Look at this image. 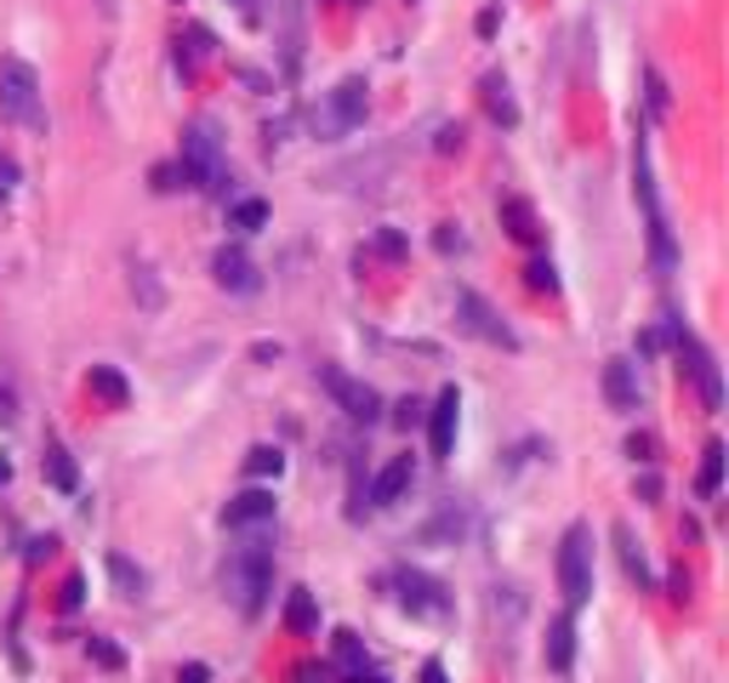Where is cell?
<instances>
[{
	"mask_svg": "<svg viewBox=\"0 0 729 683\" xmlns=\"http://www.w3.org/2000/svg\"><path fill=\"white\" fill-rule=\"evenodd\" d=\"M274 507H280L274 490H240L235 501L222 507V524H228V530H257V524L274 519Z\"/></svg>",
	"mask_w": 729,
	"mask_h": 683,
	"instance_id": "obj_12",
	"label": "cell"
},
{
	"mask_svg": "<svg viewBox=\"0 0 729 683\" xmlns=\"http://www.w3.org/2000/svg\"><path fill=\"white\" fill-rule=\"evenodd\" d=\"M80 598H86V581L69 575V581H63V609H80Z\"/></svg>",
	"mask_w": 729,
	"mask_h": 683,
	"instance_id": "obj_32",
	"label": "cell"
},
{
	"mask_svg": "<svg viewBox=\"0 0 729 683\" xmlns=\"http://www.w3.org/2000/svg\"><path fill=\"white\" fill-rule=\"evenodd\" d=\"M393 598L411 615H445V587L422 570H393Z\"/></svg>",
	"mask_w": 729,
	"mask_h": 683,
	"instance_id": "obj_10",
	"label": "cell"
},
{
	"mask_svg": "<svg viewBox=\"0 0 729 683\" xmlns=\"http://www.w3.org/2000/svg\"><path fill=\"white\" fill-rule=\"evenodd\" d=\"M337 655H342L353 672H364V655H359V638H353V632H337Z\"/></svg>",
	"mask_w": 729,
	"mask_h": 683,
	"instance_id": "obj_30",
	"label": "cell"
},
{
	"mask_svg": "<svg viewBox=\"0 0 729 683\" xmlns=\"http://www.w3.org/2000/svg\"><path fill=\"white\" fill-rule=\"evenodd\" d=\"M211 280H217L222 291H235V296H251V291L262 285V280H257V262H251L246 251H228V246L211 257Z\"/></svg>",
	"mask_w": 729,
	"mask_h": 683,
	"instance_id": "obj_13",
	"label": "cell"
},
{
	"mask_svg": "<svg viewBox=\"0 0 729 683\" xmlns=\"http://www.w3.org/2000/svg\"><path fill=\"white\" fill-rule=\"evenodd\" d=\"M633 194H639L644 223H650V257H655V268H673V234H667V217H661L655 177H650V149L644 143L633 149Z\"/></svg>",
	"mask_w": 729,
	"mask_h": 683,
	"instance_id": "obj_6",
	"label": "cell"
},
{
	"mask_svg": "<svg viewBox=\"0 0 729 683\" xmlns=\"http://www.w3.org/2000/svg\"><path fill=\"white\" fill-rule=\"evenodd\" d=\"M353 683H382V677H377V672H371V677H364V672H353Z\"/></svg>",
	"mask_w": 729,
	"mask_h": 683,
	"instance_id": "obj_39",
	"label": "cell"
},
{
	"mask_svg": "<svg viewBox=\"0 0 729 683\" xmlns=\"http://www.w3.org/2000/svg\"><path fill=\"white\" fill-rule=\"evenodd\" d=\"M605 399H610V410H639V370H633V359H610L605 365Z\"/></svg>",
	"mask_w": 729,
	"mask_h": 683,
	"instance_id": "obj_14",
	"label": "cell"
},
{
	"mask_svg": "<svg viewBox=\"0 0 729 683\" xmlns=\"http://www.w3.org/2000/svg\"><path fill=\"white\" fill-rule=\"evenodd\" d=\"M240 7H251V0H240Z\"/></svg>",
	"mask_w": 729,
	"mask_h": 683,
	"instance_id": "obj_40",
	"label": "cell"
},
{
	"mask_svg": "<svg viewBox=\"0 0 729 683\" xmlns=\"http://www.w3.org/2000/svg\"><path fill=\"white\" fill-rule=\"evenodd\" d=\"M558 593H565V609H581L592 598V530L570 524L565 541H558Z\"/></svg>",
	"mask_w": 729,
	"mask_h": 683,
	"instance_id": "obj_4",
	"label": "cell"
},
{
	"mask_svg": "<svg viewBox=\"0 0 729 683\" xmlns=\"http://www.w3.org/2000/svg\"><path fill=\"white\" fill-rule=\"evenodd\" d=\"M576 661V621H570V609L565 615H553V627H547V666L553 672H570Z\"/></svg>",
	"mask_w": 729,
	"mask_h": 683,
	"instance_id": "obj_17",
	"label": "cell"
},
{
	"mask_svg": "<svg viewBox=\"0 0 729 683\" xmlns=\"http://www.w3.org/2000/svg\"><path fill=\"white\" fill-rule=\"evenodd\" d=\"M456 319H461V330L468 336H479V342H490V348H519V336H513V325L496 314V307L479 296V291H456Z\"/></svg>",
	"mask_w": 729,
	"mask_h": 683,
	"instance_id": "obj_7",
	"label": "cell"
},
{
	"mask_svg": "<svg viewBox=\"0 0 729 683\" xmlns=\"http://www.w3.org/2000/svg\"><path fill=\"white\" fill-rule=\"evenodd\" d=\"M678 359H684V370H689V382H695V393H701V404L707 410H718L723 404V388H718V365H712V354L695 342L689 330H678Z\"/></svg>",
	"mask_w": 729,
	"mask_h": 683,
	"instance_id": "obj_9",
	"label": "cell"
},
{
	"mask_svg": "<svg viewBox=\"0 0 729 683\" xmlns=\"http://www.w3.org/2000/svg\"><path fill=\"white\" fill-rule=\"evenodd\" d=\"M12 188H18V160L0 154V199H12Z\"/></svg>",
	"mask_w": 729,
	"mask_h": 683,
	"instance_id": "obj_31",
	"label": "cell"
},
{
	"mask_svg": "<svg viewBox=\"0 0 729 683\" xmlns=\"http://www.w3.org/2000/svg\"><path fill=\"white\" fill-rule=\"evenodd\" d=\"M109 575H115V587H120V598H138V593L149 587V575H143L138 564H131V559H120V553L109 559Z\"/></svg>",
	"mask_w": 729,
	"mask_h": 683,
	"instance_id": "obj_24",
	"label": "cell"
},
{
	"mask_svg": "<svg viewBox=\"0 0 729 683\" xmlns=\"http://www.w3.org/2000/svg\"><path fill=\"white\" fill-rule=\"evenodd\" d=\"M228 223H235L240 234H257L262 223H269V205H262V199H240V205H235V217H228Z\"/></svg>",
	"mask_w": 729,
	"mask_h": 683,
	"instance_id": "obj_26",
	"label": "cell"
},
{
	"mask_svg": "<svg viewBox=\"0 0 729 683\" xmlns=\"http://www.w3.org/2000/svg\"><path fill=\"white\" fill-rule=\"evenodd\" d=\"M177 683H211V666H200V661H188V666H177Z\"/></svg>",
	"mask_w": 729,
	"mask_h": 683,
	"instance_id": "obj_33",
	"label": "cell"
},
{
	"mask_svg": "<svg viewBox=\"0 0 729 683\" xmlns=\"http://www.w3.org/2000/svg\"><path fill=\"white\" fill-rule=\"evenodd\" d=\"M86 655H91V661H97V666H109V672H115V666H120V661H126V655H120V649H115V643H109V638H91V643H86Z\"/></svg>",
	"mask_w": 729,
	"mask_h": 683,
	"instance_id": "obj_29",
	"label": "cell"
},
{
	"mask_svg": "<svg viewBox=\"0 0 729 683\" xmlns=\"http://www.w3.org/2000/svg\"><path fill=\"white\" fill-rule=\"evenodd\" d=\"M0 120L12 126H46L41 115V75L23 57H0Z\"/></svg>",
	"mask_w": 729,
	"mask_h": 683,
	"instance_id": "obj_3",
	"label": "cell"
},
{
	"mask_svg": "<svg viewBox=\"0 0 729 683\" xmlns=\"http://www.w3.org/2000/svg\"><path fill=\"white\" fill-rule=\"evenodd\" d=\"M41 467H46V485H52V490H63V496H69V490L80 485V473H75L69 451H57V444L46 451V462H41Z\"/></svg>",
	"mask_w": 729,
	"mask_h": 683,
	"instance_id": "obj_22",
	"label": "cell"
},
{
	"mask_svg": "<svg viewBox=\"0 0 729 683\" xmlns=\"http://www.w3.org/2000/svg\"><path fill=\"white\" fill-rule=\"evenodd\" d=\"M177 165H183V183H188V188L222 194V183H228V160H222V143H217V126H211V120H194V126L183 131V154H177Z\"/></svg>",
	"mask_w": 729,
	"mask_h": 683,
	"instance_id": "obj_2",
	"label": "cell"
},
{
	"mask_svg": "<svg viewBox=\"0 0 729 683\" xmlns=\"http://www.w3.org/2000/svg\"><path fill=\"white\" fill-rule=\"evenodd\" d=\"M86 388L104 399L109 410H126L131 404V388H126V376L115 370V365H91V376H86Z\"/></svg>",
	"mask_w": 729,
	"mask_h": 683,
	"instance_id": "obj_18",
	"label": "cell"
},
{
	"mask_svg": "<svg viewBox=\"0 0 729 683\" xmlns=\"http://www.w3.org/2000/svg\"><path fill=\"white\" fill-rule=\"evenodd\" d=\"M246 473L251 478H280L285 473V456L274 451V444H257V451H246Z\"/></svg>",
	"mask_w": 729,
	"mask_h": 683,
	"instance_id": "obj_25",
	"label": "cell"
},
{
	"mask_svg": "<svg viewBox=\"0 0 729 683\" xmlns=\"http://www.w3.org/2000/svg\"><path fill=\"white\" fill-rule=\"evenodd\" d=\"M206 46H211V34H206V29H188V52L177 46V63L188 68V75H194V68H200V57H206Z\"/></svg>",
	"mask_w": 729,
	"mask_h": 683,
	"instance_id": "obj_28",
	"label": "cell"
},
{
	"mask_svg": "<svg viewBox=\"0 0 729 683\" xmlns=\"http://www.w3.org/2000/svg\"><path fill=\"white\" fill-rule=\"evenodd\" d=\"M377 251H382V257H405V239H400V234H382Z\"/></svg>",
	"mask_w": 729,
	"mask_h": 683,
	"instance_id": "obj_34",
	"label": "cell"
},
{
	"mask_svg": "<svg viewBox=\"0 0 729 683\" xmlns=\"http://www.w3.org/2000/svg\"><path fill=\"white\" fill-rule=\"evenodd\" d=\"M502 228L519 239V246H536V212H530V199H502Z\"/></svg>",
	"mask_w": 729,
	"mask_h": 683,
	"instance_id": "obj_20",
	"label": "cell"
},
{
	"mask_svg": "<svg viewBox=\"0 0 729 683\" xmlns=\"http://www.w3.org/2000/svg\"><path fill=\"white\" fill-rule=\"evenodd\" d=\"M12 410H18V404H12V393L0 388V422H12Z\"/></svg>",
	"mask_w": 729,
	"mask_h": 683,
	"instance_id": "obj_38",
	"label": "cell"
},
{
	"mask_svg": "<svg viewBox=\"0 0 729 683\" xmlns=\"http://www.w3.org/2000/svg\"><path fill=\"white\" fill-rule=\"evenodd\" d=\"M319 388L337 399L353 422H377V410H382V399H377V388H364L359 376H348V370H337V365H319Z\"/></svg>",
	"mask_w": 729,
	"mask_h": 683,
	"instance_id": "obj_8",
	"label": "cell"
},
{
	"mask_svg": "<svg viewBox=\"0 0 729 683\" xmlns=\"http://www.w3.org/2000/svg\"><path fill=\"white\" fill-rule=\"evenodd\" d=\"M524 285H530V291H547V296H553V291H558V268L536 257V262L524 268Z\"/></svg>",
	"mask_w": 729,
	"mask_h": 683,
	"instance_id": "obj_27",
	"label": "cell"
},
{
	"mask_svg": "<svg viewBox=\"0 0 729 683\" xmlns=\"http://www.w3.org/2000/svg\"><path fill=\"white\" fill-rule=\"evenodd\" d=\"M627 451H633V462H655V456H650V451H655L650 438H627Z\"/></svg>",
	"mask_w": 729,
	"mask_h": 683,
	"instance_id": "obj_36",
	"label": "cell"
},
{
	"mask_svg": "<svg viewBox=\"0 0 729 683\" xmlns=\"http://www.w3.org/2000/svg\"><path fill=\"white\" fill-rule=\"evenodd\" d=\"M616 546H621V570L639 581V587H650V564H644V546L633 535V524H616Z\"/></svg>",
	"mask_w": 729,
	"mask_h": 683,
	"instance_id": "obj_21",
	"label": "cell"
},
{
	"mask_svg": "<svg viewBox=\"0 0 729 683\" xmlns=\"http://www.w3.org/2000/svg\"><path fill=\"white\" fill-rule=\"evenodd\" d=\"M411 490V456H393L382 473H377V485H371V507H393Z\"/></svg>",
	"mask_w": 729,
	"mask_h": 683,
	"instance_id": "obj_16",
	"label": "cell"
},
{
	"mask_svg": "<svg viewBox=\"0 0 729 683\" xmlns=\"http://www.w3.org/2000/svg\"><path fill=\"white\" fill-rule=\"evenodd\" d=\"M222 593L235 598L240 615H262V604H269V593H274V553H269V546L251 541V546H240V553H228Z\"/></svg>",
	"mask_w": 729,
	"mask_h": 683,
	"instance_id": "obj_1",
	"label": "cell"
},
{
	"mask_svg": "<svg viewBox=\"0 0 729 683\" xmlns=\"http://www.w3.org/2000/svg\"><path fill=\"white\" fill-rule=\"evenodd\" d=\"M479 97H485V109H490L496 126H519V102H513L508 75H485V80H479Z\"/></svg>",
	"mask_w": 729,
	"mask_h": 683,
	"instance_id": "obj_15",
	"label": "cell"
},
{
	"mask_svg": "<svg viewBox=\"0 0 729 683\" xmlns=\"http://www.w3.org/2000/svg\"><path fill=\"white\" fill-rule=\"evenodd\" d=\"M718 485H723V444H707L701 473H695V496H718Z\"/></svg>",
	"mask_w": 729,
	"mask_h": 683,
	"instance_id": "obj_23",
	"label": "cell"
},
{
	"mask_svg": "<svg viewBox=\"0 0 729 683\" xmlns=\"http://www.w3.org/2000/svg\"><path fill=\"white\" fill-rule=\"evenodd\" d=\"M285 627H291L296 638L319 632V604H314V593H308V587H296V593L285 598Z\"/></svg>",
	"mask_w": 729,
	"mask_h": 683,
	"instance_id": "obj_19",
	"label": "cell"
},
{
	"mask_svg": "<svg viewBox=\"0 0 729 683\" xmlns=\"http://www.w3.org/2000/svg\"><path fill=\"white\" fill-rule=\"evenodd\" d=\"M456 427H461V393L456 388H439L434 410H427V444H434L439 462L456 451Z\"/></svg>",
	"mask_w": 729,
	"mask_h": 683,
	"instance_id": "obj_11",
	"label": "cell"
},
{
	"mask_svg": "<svg viewBox=\"0 0 729 683\" xmlns=\"http://www.w3.org/2000/svg\"><path fill=\"white\" fill-rule=\"evenodd\" d=\"M364 109H371V86L359 75H348L337 91H325V109H314V126L325 137H348V131L364 126Z\"/></svg>",
	"mask_w": 729,
	"mask_h": 683,
	"instance_id": "obj_5",
	"label": "cell"
},
{
	"mask_svg": "<svg viewBox=\"0 0 729 683\" xmlns=\"http://www.w3.org/2000/svg\"><path fill=\"white\" fill-rule=\"evenodd\" d=\"M422 683H450V677H445V666H439V661H427V666H422Z\"/></svg>",
	"mask_w": 729,
	"mask_h": 683,
	"instance_id": "obj_37",
	"label": "cell"
},
{
	"mask_svg": "<svg viewBox=\"0 0 729 683\" xmlns=\"http://www.w3.org/2000/svg\"><path fill=\"white\" fill-rule=\"evenodd\" d=\"M650 109H655V115H661V109H667V86H661L655 75H650Z\"/></svg>",
	"mask_w": 729,
	"mask_h": 683,
	"instance_id": "obj_35",
	"label": "cell"
}]
</instances>
